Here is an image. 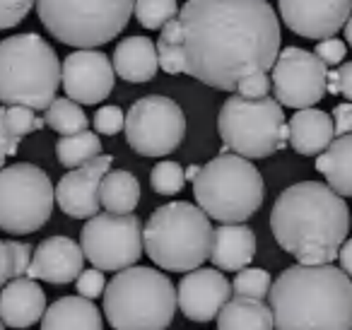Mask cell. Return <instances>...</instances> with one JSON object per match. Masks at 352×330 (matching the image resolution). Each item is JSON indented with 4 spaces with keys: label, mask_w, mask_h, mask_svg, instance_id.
<instances>
[{
    "label": "cell",
    "mask_w": 352,
    "mask_h": 330,
    "mask_svg": "<svg viewBox=\"0 0 352 330\" xmlns=\"http://www.w3.org/2000/svg\"><path fill=\"white\" fill-rule=\"evenodd\" d=\"M34 6L36 0H0V30L20 25Z\"/></svg>",
    "instance_id": "836d02e7"
},
{
    "label": "cell",
    "mask_w": 352,
    "mask_h": 330,
    "mask_svg": "<svg viewBox=\"0 0 352 330\" xmlns=\"http://www.w3.org/2000/svg\"><path fill=\"white\" fill-rule=\"evenodd\" d=\"M133 6L135 0H36V12L60 44L94 49L126 30Z\"/></svg>",
    "instance_id": "ba28073f"
},
{
    "label": "cell",
    "mask_w": 352,
    "mask_h": 330,
    "mask_svg": "<svg viewBox=\"0 0 352 330\" xmlns=\"http://www.w3.org/2000/svg\"><path fill=\"white\" fill-rule=\"evenodd\" d=\"M113 73L126 82L142 85L150 82L160 70L157 46L147 36H128L113 51Z\"/></svg>",
    "instance_id": "7402d4cb"
},
{
    "label": "cell",
    "mask_w": 352,
    "mask_h": 330,
    "mask_svg": "<svg viewBox=\"0 0 352 330\" xmlns=\"http://www.w3.org/2000/svg\"><path fill=\"white\" fill-rule=\"evenodd\" d=\"M186 184V176H184V169L179 162L164 160L160 164H155L150 174V186L157 195H176Z\"/></svg>",
    "instance_id": "1f68e13d"
},
{
    "label": "cell",
    "mask_w": 352,
    "mask_h": 330,
    "mask_svg": "<svg viewBox=\"0 0 352 330\" xmlns=\"http://www.w3.org/2000/svg\"><path fill=\"white\" fill-rule=\"evenodd\" d=\"M99 155H102V140L97 133L82 131L75 135H63L56 142V157L68 169H78Z\"/></svg>",
    "instance_id": "4316f807"
},
{
    "label": "cell",
    "mask_w": 352,
    "mask_h": 330,
    "mask_svg": "<svg viewBox=\"0 0 352 330\" xmlns=\"http://www.w3.org/2000/svg\"><path fill=\"white\" fill-rule=\"evenodd\" d=\"M217 131L225 152L246 160H265L289 145V128L278 99H244L232 94L220 109Z\"/></svg>",
    "instance_id": "9c48e42d"
},
{
    "label": "cell",
    "mask_w": 352,
    "mask_h": 330,
    "mask_svg": "<svg viewBox=\"0 0 352 330\" xmlns=\"http://www.w3.org/2000/svg\"><path fill=\"white\" fill-rule=\"evenodd\" d=\"M44 121H46V126L54 128L60 135H75V133L87 131V126H89V118H87V113L82 111V107H80L78 102H73V99H65V97L63 99L56 97L54 102L49 104Z\"/></svg>",
    "instance_id": "83f0119b"
},
{
    "label": "cell",
    "mask_w": 352,
    "mask_h": 330,
    "mask_svg": "<svg viewBox=\"0 0 352 330\" xmlns=\"http://www.w3.org/2000/svg\"><path fill=\"white\" fill-rule=\"evenodd\" d=\"M184 75L236 92L249 75L268 73L280 54V25L268 0H186L176 15Z\"/></svg>",
    "instance_id": "6da1fadb"
},
{
    "label": "cell",
    "mask_w": 352,
    "mask_h": 330,
    "mask_svg": "<svg viewBox=\"0 0 352 330\" xmlns=\"http://www.w3.org/2000/svg\"><path fill=\"white\" fill-rule=\"evenodd\" d=\"M256 256V234L251 227L241 224H222L212 234L210 261L217 270L239 272L249 267Z\"/></svg>",
    "instance_id": "ffe728a7"
},
{
    "label": "cell",
    "mask_w": 352,
    "mask_h": 330,
    "mask_svg": "<svg viewBox=\"0 0 352 330\" xmlns=\"http://www.w3.org/2000/svg\"><path fill=\"white\" fill-rule=\"evenodd\" d=\"M283 25L304 39H328L342 30L352 0H278Z\"/></svg>",
    "instance_id": "9a60e30c"
},
{
    "label": "cell",
    "mask_w": 352,
    "mask_h": 330,
    "mask_svg": "<svg viewBox=\"0 0 352 330\" xmlns=\"http://www.w3.org/2000/svg\"><path fill=\"white\" fill-rule=\"evenodd\" d=\"M326 92L342 94L347 102H352V63H340L338 68L328 70Z\"/></svg>",
    "instance_id": "d590c367"
},
{
    "label": "cell",
    "mask_w": 352,
    "mask_h": 330,
    "mask_svg": "<svg viewBox=\"0 0 352 330\" xmlns=\"http://www.w3.org/2000/svg\"><path fill=\"white\" fill-rule=\"evenodd\" d=\"M345 41L352 46V12H350V17H347V22H345Z\"/></svg>",
    "instance_id": "bcb514c9"
},
{
    "label": "cell",
    "mask_w": 352,
    "mask_h": 330,
    "mask_svg": "<svg viewBox=\"0 0 352 330\" xmlns=\"http://www.w3.org/2000/svg\"><path fill=\"white\" fill-rule=\"evenodd\" d=\"M270 285H273V277H270L268 270H261V267H244V270L236 272L232 292H234V296L263 299V296H268Z\"/></svg>",
    "instance_id": "4dcf8cb0"
},
{
    "label": "cell",
    "mask_w": 352,
    "mask_h": 330,
    "mask_svg": "<svg viewBox=\"0 0 352 330\" xmlns=\"http://www.w3.org/2000/svg\"><path fill=\"white\" fill-rule=\"evenodd\" d=\"M268 301L275 330H352V280L331 263L283 270Z\"/></svg>",
    "instance_id": "3957f363"
},
{
    "label": "cell",
    "mask_w": 352,
    "mask_h": 330,
    "mask_svg": "<svg viewBox=\"0 0 352 330\" xmlns=\"http://www.w3.org/2000/svg\"><path fill=\"white\" fill-rule=\"evenodd\" d=\"M102 296L113 330H166L176 314V287L155 267H123Z\"/></svg>",
    "instance_id": "8992f818"
},
{
    "label": "cell",
    "mask_w": 352,
    "mask_h": 330,
    "mask_svg": "<svg viewBox=\"0 0 352 330\" xmlns=\"http://www.w3.org/2000/svg\"><path fill=\"white\" fill-rule=\"evenodd\" d=\"M198 171H201V166H196V164H191L188 169H184V176H186L188 181H193L198 176Z\"/></svg>",
    "instance_id": "f6af8a7d"
},
{
    "label": "cell",
    "mask_w": 352,
    "mask_h": 330,
    "mask_svg": "<svg viewBox=\"0 0 352 330\" xmlns=\"http://www.w3.org/2000/svg\"><path fill=\"white\" fill-rule=\"evenodd\" d=\"M326 75L328 68L311 51L287 46L280 51L270 68L275 99L294 111L316 107L326 97Z\"/></svg>",
    "instance_id": "4fadbf2b"
},
{
    "label": "cell",
    "mask_w": 352,
    "mask_h": 330,
    "mask_svg": "<svg viewBox=\"0 0 352 330\" xmlns=\"http://www.w3.org/2000/svg\"><path fill=\"white\" fill-rule=\"evenodd\" d=\"M99 200L107 212L131 214L140 203V184L131 171L109 169L99 186Z\"/></svg>",
    "instance_id": "484cf974"
},
{
    "label": "cell",
    "mask_w": 352,
    "mask_h": 330,
    "mask_svg": "<svg viewBox=\"0 0 352 330\" xmlns=\"http://www.w3.org/2000/svg\"><path fill=\"white\" fill-rule=\"evenodd\" d=\"M345 54H347V46L345 41L336 39V36H328V39H321L316 44V51H314V56H316L318 60H321L326 68H338V65L345 60Z\"/></svg>",
    "instance_id": "74e56055"
},
{
    "label": "cell",
    "mask_w": 352,
    "mask_h": 330,
    "mask_svg": "<svg viewBox=\"0 0 352 330\" xmlns=\"http://www.w3.org/2000/svg\"><path fill=\"white\" fill-rule=\"evenodd\" d=\"M338 258H340V270L352 280V239H345V243L338 251Z\"/></svg>",
    "instance_id": "ee69618b"
},
{
    "label": "cell",
    "mask_w": 352,
    "mask_h": 330,
    "mask_svg": "<svg viewBox=\"0 0 352 330\" xmlns=\"http://www.w3.org/2000/svg\"><path fill=\"white\" fill-rule=\"evenodd\" d=\"M193 195L203 212L222 224H241L258 212L265 184L254 162L234 152H220L201 166L193 179Z\"/></svg>",
    "instance_id": "52a82bcc"
},
{
    "label": "cell",
    "mask_w": 352,
    "mask_h": 330,
    "mask_svg": "<svg viewBox=\"0 0 352 330\" xmlns=\"http://www.w3.org/2000/svg\"><path fill=\"white\" fill-rule=\"evenodd\" d=\"M6 123H8V131L15 138H20V140L46 126L44 118H39L34 109H27V107H6Z\"/></svg>",
    "instance_id": "d6a6232c"
},
{
    "label": "cell",
    "mask_w": 352,
    "mask_h": 330,
    "mask_svg": "<svg viewBox=\"0 0 352 330\" xmlns=\"http://www.w3.org/2000/svg\"><path fill=\"white\" fill-rule=\"evenodd\" d=\"M41 330H104L102 311L85 296H60L46 306Z\"/></svg>",
    "instance_id": "603a6c76"
},
{
    "label": "cell",
    "mask_w": 352,
    "mask_h": 330,
    "mask_svg": "<svg viewBox=\"0 0 352 330\" xmlns=\"http://www.w3.org/2000/svg\"><path fill=\"white\" fill-rule=\"evenodd\" d=\"M230 296L232 285L217 267H196L176 287V309L196 323H208L217 318Z\"/></svg>",
    "instance_id": "2e32d148"
},
{
    "label": "cell",
    "mask_w": 352,
    "mask_h": 330,
    "mask_svg": "<svg viewBox=\"0 0 352 330\" xmlns=\"http://www.w3.org/2000/svg\"><path fill=\"white\" fill-rule=\"evenodd\" d=\"M123 123H126V116H123L121 107H102L97 113H94V128L102 135H118L123 131Z\"/></svg>",
    "instance_id": "e575fe53"
},
{
    "label": "cell",
    "mask_w": 352,
    "mask_h": 330,
    "mask_svg": "<svg viewBox=\"0 0 352 330\" xmlns=\"http://www.w3.org/2000/svg\"><path fill=\"white\" fill-rule=\"evenodd\" d=\"M12 253V277H27V270L32 265V256H34V246L25 241H8Z\"/></svg>",
    "instance_id": "ab89813d"
},
{
    "label": "cell",
    "mask_w": 352,
    "mask_h": 330,
    "mask_svg": "<svg viewBox=\"0 0 352 330\" xmlns=\"http://www.w3.org/2000/svg\"><path fill=\"white\" fill-rule=\"evenodd\" d=\"M15 330H27V328H15Z\"/></svg>",
    "instance_id": "c3c4849f"
},
{
    "label": "cell",
    "mask_w": 352,
    "mask_h": 330,
    "mask_svg": "<svg viewBox=\"0 0 352 330\" xmlns=\"http://www.w3.org/2000/svg\"><path fill=\"white\" fill-rule=\"evenodd\" d=\"M123 131L133 152L142 157H166L186 138V116L174 99L147 94L128 109Z\"/></svg>",
    "instance_id": "8fae6325"
},
{
    "label": "cell",
    "mask_w": 352,
    "mask_h": 330,
    "mask_svg": "<svg viewBox=\"0 0 352 330\" xmlns=\"http://www.w3.org/2000/svg\"><path fill=\"white\" fill-rule=\"evenodd\" d=\"M270 229L283 251L302 265H328L350 232V208L328 184L299 181L278 195Z\"/></svg>",
    "instance_id": "7a4b0ae2"
},
{
    "label": "cell",
    "mask_w": 352,
    "mask_h": 330,
    "mask_svg": "<svg viewBox=\"0 0 352 330\" xmlns=\"http://www.w3.org/2000/svg\"><path fill=\"white\" fill-rule=\"evenodd\" d=\"M46 311V294L32 277H12L0 289V318L10 328H30Z\"/></svg>",
    "instance_id": "d6986e66"
},
{
    "label": "cell",
    "mask_w": 352,
    "mask_h": 330,
    "mask_svg": "<svg viewBox=\"0 0 352 330\" xmlns=\"http://www.w3.org/2000/svg\"><path fill=\"white\" fill-rule=\"evenodd\" d=\"M82 265L85 253L80 243H75L68 236H49L34 248L27 277L44 280L49 285H68V282L78 280Z\"/></svg>",
    "instance_id": "ac0fdd59"
},
{
    "label": "cell",
    "mask_w": 352,
    "mask_h": 330,
    "mask_svg": "<svg viewBox=\"0 0 352 330\" xmlns=\"http://www.w3.org/2000/svg\"><path fill=\"white\" fill-rule=\"evenodd\" d=\"M111 155H99L92 162L68 171L56 186V203L68 217L89 219L99 212V186L109 169H111Z\"/></svg>",
    "instance_id": "e0dca14e"
},
{
    "label": "cell",
    "mask_w": 352,
    "mask_h": 330,
    "mask_svg": "<svg viewBox=\"0 0 352 330\" xmlns=\"http://www.w3.org/2000/svg\"><path fill=\"white\" fill-rule=\"evenodd\" d=\"M210 217L198 205L166 203L150 214L142 229V248L157 267L169 272H191L210 258Z\"/></svg>",
    "instance_id": "277c9868"
},
{
    "label": "cell",
    "mask_w": 352,
    "mask_h": 330,
    "mask_svg": "<svg viewBox=\"0 0 352 330\" xmlns=\"http://www.w3.org/2000/svg\"><path fill=\"white\" fill-rule=\"evenodd\" d=\"M217 330H275L273 311L263 299L234 296L217 314Z\"/></svg>",
    "instance_id": "d4e9b609"
},
{
    "label": "cell",
    "mask_w": 352,
    "mask_h": 330,
    "mask_svg": "<svg viewBox=\"0 0 352 330\" xmlns=\"http://www.w3.org/2000/svg\"><path fill=\"white\" fill-rule=\"evenodd\" d=\"M157 60L160 68L169 75H182V30H179V20H169L160 30V39H157Z\"/></svg>",
    "instance_id": "f1b7e54d"
},
{
    "label": "cell",
    "mask_w": 352,
    "mask_h": 330,
    "mask_svg": "<svg viewBox=\"0 0 352 330\" xmlns=\"http://www.w3.org/2000/svg\"><path fill=\"white\" fill-rule=\"evenodd\" d=\"M0 330H6V323H3V318H0Z\"/></svg>",
    "instance_id": "7dc6e473"
},
{
    "label": "cell",
    "mask_w": 352,
    "mask_h": 330,
    "mask_svg": "<svg viewBox=\"0 0 352 330\" xmlns=\"http://www.w3.org/2000/svg\"><path fill=\"white\" fill-rule=\"evenodd\" d=\"M289 145L304 157H318L336 138L333 116L321 109H299L287 123Z\"/></svg>",
    "instance_id": "44dd1931"
},
{
    "label": "cell",
    "mask_w": 352,
    "mask_h": 330,
    "mask_svg": "<svg viewBox=\"0 0 352 330\" xmlns=\"http://www.w3.org/2000/svg\"><path fill=\"white\" fill-rule=\"evenodd\" d=\"M85 258L102 272L131 267L142 256V222L135 214L97 212L80 232Z\"/></svg>",
    "instance_id": "7c38bea8"
},
{
    "label": "cell",
    "mask_w": 352,
    "mask_h": 330,
    "mask_svg": "<svg viewBox=\"0 0 352 330\" xmlns=\"http://www.w3.org/2000/svg\"><path fill=\"white\" fill-rule=\"evenodd\" d=\"M116 73L107 54L94 49H80L65 56L60 63V85L68 99L85 107L99 104L111 94Z\"/></svg>",
    "instance_id": "5bb4252c"
},
{
    "label": "cell",
    "mask_w": 352,
    "mask_h": 330,
    "mask_svg": "<svg viewBox=\"0 0 352 330\" xmlns=\"http://www.w3.org/2000/svg\"><path fill=\"white\" fill-rule=\"evenodd\" d=\"M56 188L49 174L30 162L0 169V229L8 234L39 232L51 219Z\"/></svg>",
    "instance_id": "30bf717a"
},
{
    "label": "cell",
    "mask_w": 352,
    "mask_h": 330,
    "mask_svg": "<svg viewBox=\"0 0 352 330\" xmlns=\"http://www.w3.org/2000/svg\"><path fill=\"white\" fill-rule=\"evenodd\" d=\"M333 123H336V135L352 133V102H342L333 111Z\"/></svg>",
    "instance_id": "b9f144b4"
},
{
    "label": "cell",
    "mask_w": 352,
    "mask_h": 330,
    "mask_svg": "<svg viewBox=\"0 0 352 330\" xmlns=\"http://www.w3.org/2000/svg\"><path fill=\"white\" fill-rule=\"evenodd\" d=\"M12 280V253L8 241H0V289Z\"/></svg>",
    "instance_id": "7bdbcfd3"
},
{
    "label": "cell",
    "mask_w": 352,
    "mask_h": 330,
    "mask_svg": "<svg viewBox=\"0 0 352 330\" xmlns=\"http://www.w3.org/2000/svg\"><path fill=\"white\" fill-rule=\"evenodd\" d=\"M60 87V60L39 34L0 41V104L46 111Z\"/></svg>",
    "instance_id": "5b68a950"
},
{
    "label": "cell",
    "mask_w": 352,
    "mask_h": 330,
    "mask_svg": "<svg viewBox=\"0 0 352 330\" xmlns=\"http://www.w3.org/2000/svg\"><path fill=\"white\" fill-rule=\"evenodd\" d=\"M104 287H107V280H104V272L99 267H89V270H82L75 280V289H78L80 296L85 299H97V296L104 294Z\"/></svg>",
    "instance_id": "8d00e7d4"
},
{
    "label": "cell",
    "mask_w": 352,
    "mask_h": 330,
    "mask_svg": "<svg viewBox=\"0 0 352 330\" xmlns=\"http://www.w3.org/2000/svg\"><path fill=\"white\" fill-rule=\"evenodd\" d=\"M17 150H20V138H15L10 131H8L6 107H0V169H3L8 157L17 155Z\"/></svg>",
    "instance_id": "60d3db41"
},
{
    "label": "cell",
    "mask_w": 352,
    "mask_h": 330,
    "mask_svg": "<svg viewBox=\"0 0 352 330\" xmlns=\"http://www.w3.org/2000/svg\"><path fill=\"white\" fill-rule=\"evenodd\" d=\"M270 87H273V82H270L268 73H256V75H249V78L236 87V94L244 99H261V97H268Z\"/></svg>",
    "instance_id": "f35d334b"
},
{
    "label": "cell",
    "mask_w": 352,
    "mask_h": 330,
    "mask_svg": "<svg viewBox=\"0 0 352 330\" xmlns=\"http://www.w3.org/2000/svg\"><path fill=\"white\" fill-rule=\"evenodd\" d=\"M316 171L342 198H352V133L336 135L316 157Z\"/></svg>",
    "instance_id": "cb8c5ba5"
},
{
    "label": "cell",
    "mask_w": 352,
    "mask_h": 330,
    "mask_svg": "<svg viewBox=\"0 0 352 330\" xmlns=\"http://www.w3.org/2000/svg\"><path fill=\"white\" fill-rule=\"evenodd\" d=\"M135 20L147 30H162L169 20L179 15L176 0H135L133 6Z\"/></svg>",
    "instance_id": "f546056e"
}]
</instances>
